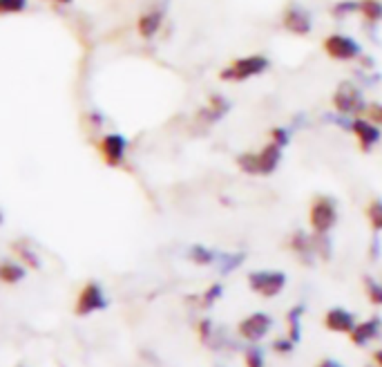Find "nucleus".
Instances as JSON below:
<instances>
[{"label": "nucleus", "mask_w": 382, "mask_h": 367, "mask_svg": "<svg viewBox=\"0 0 382 367\" xmlns=\"http://www.w3.org/2000/svg\"><path fill=\"white\" fill-rule=\"evenodd\" d=\"M282 150L284 148H280L275 141H271L259 152H244V155H240L237 157V166L248 175H273L282 161Z\"/></svg>", "instance_id": "f257e3e1"}, {"label": "nucleus", "mask_w": 382, "mask_h": 367, "mask_svg": "<svg viewBox=\"0 0 382 367\" xmlns=\"http://www.w3.org/2000/svg\"><path fill=\"white\" fill-rule=\"evenodd\" d=\"M268 67H271V61L264 54H250L244 58H237V61H233L228 67H224L219 72V79L240 83V81H248L253 76L264 74Z\"/></svg>", "instance_id": "f03ea898"}, {"label": "nucleus", "mask_w": 382, "mask_h": 367, "mask_svg": "<svg viewBox=\"0 0 382 367\" xmlns=\"http://www.w3.org/2000/svg\"><path fill=\"white\" fill-rule=\"evenodd\" d=\"M367 101L362 97V90L351 81H342L336 94H333V110L347 116H360L362 112H367Z\"/></svg>", "instance_id": "7ed1b4c3"}, {"label": "nucleus", "mask_w": 382, "mask_h": 367, "mask_svg": "<svg viewBox=\"0 0 382 367\" xmlns=\"http://www.w3.org/2000/svg\"><path fill=\"white\" fill-rule=\"evenodd\" d=\"M338 222V208L329 197H318L308 211V224H311L313 233L327 235Z\"/></svg>", "instance_id": "20e7f679"}, {"label": "nucleus", "mask_w": 382, "mask_h": 367, "mask_svg": "<svg viewBox=\"0 0 382 367\" xmlns=\"http://www.w3.org/2000/svg\"><path fill=\"white\" fill-rule=\"evenodd\" d=\"M325 52L333 61H355V58L362 56V47L347 34H329L325 39Z\"/></svg>", "instance_id": "39448f33"}, {"label": "nucleus", "mask_w": 382, "mask_h": 367, "mask_svg": "<svg viewBox=\"0 0 382 367\" xmlns=\"http://www.w3.org/2000/svg\"><path fill=\"white\" fill-rule=\"evenodd\" d=\"M248 287L264 298H275L286 287V274L282 271H253V274H248Z\"/></svg>", "instance_id": "423d86ee"}, {"label": "nucleus", "mask_w": 382, "mask_h": 367, "mask_svg": "<svg viewBox=\"0 0 382 367\" xmlns=\"http://www.w3.org/2000/svg\"><path fill=\"white\" fill-rule=\"evenodd\" d=\"M97 148L101 152L105 166L118 168V166L125 161V155H128V139L121 133H107L99 139Z\"/></svg>", "instance_id": "0eeeda50"}, {"label": "nucleus", "mask_w": 382, "mask_h": 367, "mask_svg": "<svg viewBox=\"0 0 382 367\" xmlns=\"http://www.w3.org/2000/svg\"><path fill=\"white\" fill-rule=\"evenodd\" d=\"M282 22H284L286 32L295 34V36H308L311 29H313L311 11H308L306 7H302L300 3H291L289 7L284 9Z\"/></svg>", "instance_id": "6e6552de"}, {"label": "nucleus", "mask_w": 382, "mask_h": 367, "mask_svg": "<svg viewBox=\"0 0 382 367\" xmlns=\"http://www.w3.org/2000/svg\"><path fill=\"white\" fill-rule=\"evenodd\" d=\"M107 307V298L99 282H88L76 300V316H90L94 312H101Z\"/></svg>", "instance_id": "1a4fd4ad"}, {"label": "nucleus", "mask_w": 382, "mask_h": 367, "mask_svg": "<svg viewBox=\"0 0 382 367\" xmlns=\"http://www.w3.org/2000/svg\"><path fill=\"white\" fill-rule=\"evenodd\" d=\"M273 327V318L264 312H255L240 323V334L248 342H257L264 338Z\"/></svg>", "instance_id": "9d476101"}, {"label": "nucleus", "mask_w": 382, "mask_h": 367, "mask_svg": "<svg viewBox=\"0 0 382 367\" xmlns=\"http://www.w3.org/2000/svg\"><path fill=\"white\" fill-rule=\"evenodd\" d=\"M351 133L357 137V144H360L362 150H371L382 139L380 126L374 124L371 119H364V116H355L351 124Z\"/></svg>", "instance_id": "9b49d317"}, {"label": "nucleus", "mask_w": 382, "mask_h": 367, "mask_svg": "<svg viewBox=\"0 0 382 367\" xmlns=\"http://www.w3.org/2000/svg\"><path fill=\"white\" fill-rule=\"evenodd\" d=\"M161 25H163V11L161 9H148V11H143L137 20V32L143 41H150L159 34Z\"/></svg>", "instance_id": "f8f14e48"}, {"label": "nucleus", "mask_w": 382, "mask_h": 367, "mask_svg": "<svg viewBox=\"0 0 382 367\" xmlns=\"http://www.w3.org/2000/svg\"><path fill=\"white\" fill-rule=\"evenodd\" d=\"M325 327L336 331V334H351L355 327V316L347 309H342V307H336V309L327 312Z\"/></svg>", "instance_id": "ddd939ff"}, {"label": "nucleus", "mask_w": 382, "mask_h": 367, "mask_svg": "<svg viewBox=\"0 0 382 367\" xmlns=\"http://www.w3.org/2000/svg\"><path fill=\"white\" fill-rule=\"evenodd\" d=\"M380 329H382V318L374 316L371 321H364L360 325H355L349 336L353 340V345L362 347V345H367V342H371L374 338L380 336Z\"/></svg>", "instance_id": "4468645a"}, {"label": "nucleus", "mask_w": 382, "mask_h": 367, "mask_svg": "<svg viewBox=\"0 0 382 367\" xmlns=\"http://www.w3.org/2000/svg\"><path fill=\"white\" fill-rule=\"evenodd\" d=\"M228 110H231V103L226 101V97H221V94H212L206 108H201L199 119H204L206 124H214V121H219L221 116L228 114Z\"/></svg>", "instance_id": "2eb2a0df"}, {"label": "nucleus", "mask_w": 382, "mask_h": 367, "mask_svg": "<svg viewBox=\"0 0 382 367\" xmlns=\"http://www.w3.org/2000/svg\"><path fill=\"white\" fill-rule=\"evenodd\" d=\"M291 248L300 255V260L304 265H311L313 262V255H315V248H313V235H306L302 231L293 233L291 238Z\"/></svg>", "instance_id": "dca6fc26"}, {"label": "nucleus", "mask_w": 382, "mask_h": 367, "mask_svg": "<svg viewBox=\"0 0 382 367\" xmlns=\"http://www.w3.org/2000/svg\"><path fill=\"white\" fill-rule=\"evenodd\" d=\"M217 255H219L217 251H212V248H208L204 244H193L188 251V258L199 267H208L212 262H217Z\"/></svg>", "instance_id": "f3484780"}, {"label": "nucleus", "mask_w": 382, "mask_h": 367, "mask_svg": "<svg viewBox=\"0 0 382 367\" xmlns=\"http://www.w3.org/2000/svg\"><path fill=\"white\" fill-rule=\"evenodd\" d=\"M302 314H304V305H295L289 312V316H286V321H289V338L293 342H300L302 338Z\"/></svg>", "instance_id": "a211bd4d"}, {"label": "nucleus", "mask_w": 382, "mask_h": 367, "mask_svg": "<svg viewBox=\"0 0 382 367\" xmlns=\"http://www.w3.org/2000/svg\"><path fill=\"white\" fill-rule=\"evenodd\" d=\"M25 278V267L18 262H3L0 265V280L7 282V285H16Z\"/></svg>", "instance_id": "6ab92c4d"}, {"label": "nucleus", "mask_w": 382, "mask_h": 367, "mask_svg": "<svg viewBox=\"0 0 382 367\" xmlns=\"http://www.w3.org/2000/svg\"><path fill=\"white\" fill-rule=\"evenodd\" d=\"M360 14L367 22H380L382 20V0H360Z\"/></svg>", "instance_id": "aec40b11"}, {"label": "nucleus", "mask_w": 382, "mask_h": 367, "mask_svg": "<svg viewBox=\"0 0 382 367\" xmlns=\"http://www.w3.org/2000/svg\"><path fill=\"white\" fill-rule=\"evenodd\" d=\"M244 253H219L217 255V265H219V271L226 276V274H233V271L244 262Z\"/></svg>", "instance_id": "412c9836"}, {"label": "nucleus", "mask_w": 382, "mask_h": 367, "mask_svg": "<svg viewBox=\"0 0 382 367\" xmlns=\"http://www.w3.org/2000/svg\"><path fill=\"white\" fill-rule=\"evenodd\" d=\"M367 218H369V224H371L374 233H380L382 231V199H371V202H369Z\"/></svg>", "instance_id": "4be33fe9"}, {"label": "nucleus", "mask_w": 382, "mask_h": 367, "mask_svg": "<svg viewBox=\"0 0 382 367\" xmlns=\"http://www.w3.org/2000/svg\"><path fill=\"white\" fill-rule=\"evenodd\" d=\"M360 11V0H340L336 3V7L331 9V14L336 18H344V16H351Z\"/></svg>", "instance_id": "5701e85b"}, {"label": "nucleus", "mask_w": 382, "mask_h": 367, "mask_svg": "<svg viewBox=\"0 0 382 367\" xmlns=\"http://www.w3.org/2000/svg\"><path fill=\"white\" fill-rule=\"evenodd\" d=\"M29 0H0V16H16L27 9Z\"/></svg>", "instance_id": "b1692460"}, {"label": "nucleus", "mask_w": 382, "mask_h": 367, "mask_svg": "<svg viewBox=\"0 0 382 367\" xmlns=\"http://www.w3.org/2000/svg\"><path fill=\"white\" fill-rule=\"evenodd\" d=\"M364 289L369 300L374 305H382V282H376L374 278H364Z\"/></svg>", "instance_id": "393cba45"}, {"label": "nucleus", "mask_w": 382, "mask_h": 367, "mask_svg": "<svg viewBox=\"0 0 382 367\" xmlns=\"http://www.w3.org/2000/svg\"><path fill=\"white\" fill-rule=\"evenodd\" d=\"M271 141H275L280 148H286V146L291 144V130L289 128H282V126L273 128L271 130Z\"/></svg>", "instance_id": "a878e982"}, {"label": "nucleus", "mask_w": 382, "mask_h": 367, "mask_svg": "<svg viewBox=\"0 0 382 367\" xmlns=\"http://www.w3.org/2000/svg\"><path fill=\"white\" fill-rule=\"evenodd\" d=\"M246 367H266V363H264V352H261L259 347L246 349Z\"/></svg>", "instance_id": "bb28decb"}, {"label": "nucleus", "mask_w": 382, "mask_h": 367, "mask_svg": "<svg viewBox=\"0 0 382 367\" xmlns=\"http://www.w3.org/2000/svg\"><path fill=\"white\" fill-rule=\"evenodd\" d=\"M14 251L25 260V262L29 265V267H34V269H39L41 267V262H39V258H36V253L32 251V248H25L22 244H14Z\"/></svg>", "instance_id": "cd10ccee"}, {"label": "nucleus", "mask_w": 382, "mask_h": 367, "mask_svg": "<svg viewBox=\"0 0 382 367\" xmlns=\"http://www.w3.org/2000/svg\"><path fill=\"white\" fill-rule=\"evenodd\" d=\"M221 295H224V287H221V285H212L204 295H201V305H204V307H210V305L217 302V300L221 298Z\"/></svg>", "instance_id": "c85d7f7f"}, {"label": "nucleus", "mask_w": 382, "mask_h": 367, "mask_svg": "<svg viewBox=\"0 0 382 367\" xmlns=\"http://www.w3.org/2000/svg\"><path fill=\"white\" fill-rule=\"evenodd\" d=\"M325 121H329V124H338L342 130H351V124H353V119H349L347 114H340V112L325 114Z\"/></svg>", "instance_id": "c756f323"}, {"label": "nucleus", "mask_w": 382, "mask_h": 367, "mask_svg": "<svg viewBox=\"0 0 382 367\" xmlns=\"http://www.w3.org/2000/svg\"><path fill=\"white\" fill-rule=\"evenodd\" d=\"M293 347H295V342L286 336V338H280V340H275L273 342V349H275L278 354H282V356H286V354H291L293 352Z\"/></svg>", "instance_id": "7c9ffc66"}, {"label": "nucleus", "mask_w": 382, "mask_h": 367, "mask_svg": "<svg viewBox=\"0 0 382 367\" xmlns=\"http://www.w3.org/2000/svg\"><path fill=\"white\" fill-rule=\"evenodd\" d=\"M367 114L374 124L382 126V103H369L367 105Z\"/></svg>", "instance_id": "2f4dec72"}, {"label": "nucleus", "mask_w": 382, "mask_h": 367, "mask_svg": "<svg viewBox=\"0 0 382 367\" xmlns=\"http://www.w3.org/2000/svg\"><path fill=\"white\" fill-rule=\"evenodd\" d=\"M380 258V235H374L371 240V260H378Z\"/></svg>", "instance_id": "473e14b6"}, {"label": "nucleus", "mask_w": 382, "mask_h": 367, "mask_svg": "<svg viewBox=\"0 0 382 367\" xmlns=\"http://www.w3.org/2000/svg\"><path fill=\"white\" fill-rule=\"evenodd\" d=\"M315 367H344L342 363H338L336 359H325V361H320Z\"/></svg>", "instance_id": "72a5a7b5"}, {"label": "nucleus", "mask_w": 382, "mask_h": 367, "mask_svg": "<svg viewBox=\"0 0 382 367\" xmlns=\"http://www.w3.org/2000/svg\"><path fill=\"white\" fill-rule=\"evenodd\" d=\"M374 361H376V365H378V367H382V349L374 352Z\"/></svg>", "instance_id": "f704fd0d"}, {"label": "nucleus", "mask_w": 382, "mask_h": 367, "mask_svg": "<svg viewBox=\"0 0 382 367\" xmlns=\"http://www.w3.org/2000/svg\"><path fill=\"white\" fill-rule=\"evenodd\" d=\"M45 3H56V5H69V3H74V0H45Z\"/></svg>", "instance_id": "c9c22d12"}, {"label": "nucleus", "mask_w": 382, "mask_h": 367, "mask_svg": "<svg viewBox=\"0 0 382 367\" xmlns=\"http://www.w3.org/2000/svg\"><path fill=\"white\" fill-rule=\"evenodd\" d=\"M0 224H3V213H0Z\"/></svg>", "instance_id": "e433bc0d"}]
</instances>
